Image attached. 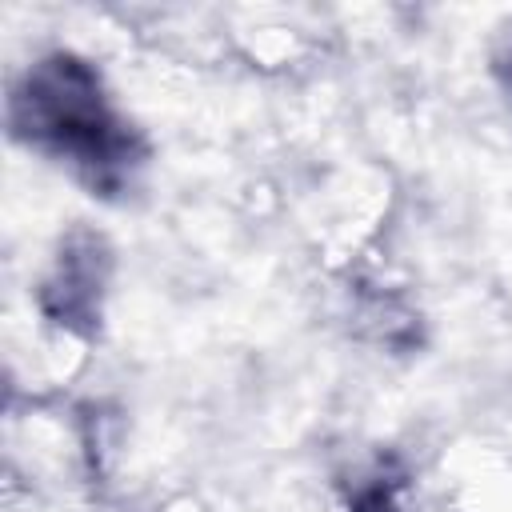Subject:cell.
<instances>
[{"mask_svg":"<svg viewBox=\"0 0 512 512\" xmlns=\"http://www.w3.org/2000/svg\"><path fill=\"white\" fill-rule=\"evenodd\" d=\"M16 132L108 180L128 160V136L108 112L96 76L68 56L44 60L16 92Z\"/></svg>","mask_w":512,"mask_h":512,"instance_id":"1","label":"cell"},{"mask_svg":"<svg viewBox=\"0 0 512 512\" xmlns=\"http://www.w3.org/2000/svg\"><path fill=\"white\" fill-rule=\"evenodd\" d=\"M352 512H396V504H392V496L380 488V492H372V496H364Z\"/></svg>","mask_w":512,"mask_h":512,"instance_id":"2","label":"cell"}]
</instances>
